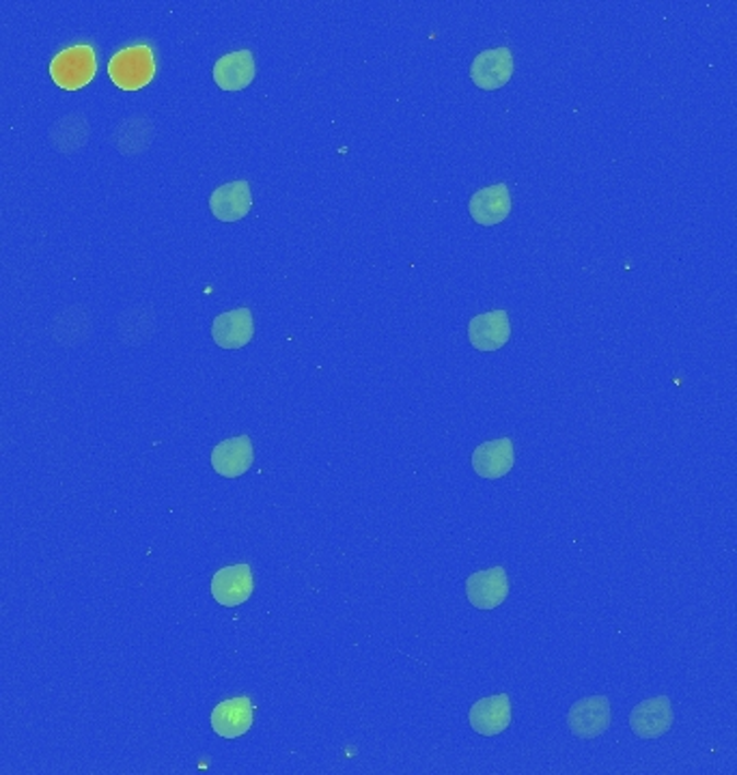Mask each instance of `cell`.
<instances>
[{"mask_svg":"<svg viewBox=\"0 0 737 775\" xmlns=\"http://www.w3.org/2000/svg\"><path fill=\"white\" fill-rule=\"evenodd\" d=\"M253 210L250 184L244 179L222 184L210 195V212L221 222H237Z\"/></svg>","mask_w":737,"mask_h":775,"instance_id":"cell-16","label":"cell"},{"mask_svg":"<svg viewBox=\"0 0 737 775\" xmlns=\"http://www.w3.org/2000/svg\"><path fill=\"white\" fill-rule=\"evenodd\" d=\"M512 208H514L512 192H510L507 184L486 186V188L477 190L468 203L470 218L481 226H496V224L505 222L507 215L512 213Z\"/></svg>","mask_w":737,"mask_h":775,"instance_id":"cell-12","label":"cell"},{"mask_svg":"<svg viewBox=\"0 0 737 775\" xmlns=\"http://www.w3.org/2000/svg\"><path fill=\"white\" fill-rule=\"evenodd\" d=\"M510 595V579L503 566L477 571L466 579V597L477 610L490 612L501 608Z\"/></svg>","mask_w":737,"mask_h":775,"instance_id":"cell-4","label":"cell"},{"mask_svg":"<svg viewBox=\"0 0 737 775\" xmlns=\"http://www.w3.org/2000/svg\"><path fill=\"white\" fill-rule=\"evenodd\" d=\"M516 71L514 52L507 46L483 50L481 55L475 57L470 66V80L475 86L483 91H499L503 89Z\"/></svg>","mask_w":737,"mask_h":775,"instance_id":"cell-3","label":"cell"},{"mask_svg":"<svg viewBox=\"0 0 737 775\" xmlns=\"http://www.w3.org/2000/svg\"><path fill=\"white\" fill-rule=\"evenodd\" d=\"M512 698L510 694H496L481 698L479 703L470 706L468 721L472 730L481 737H496L503 735L512 726Z\"/></svg>","mask_w":737,"mask_h":775,"instance_id":"cell-9","label":"cell"},{"mask_svg":"<svg viewBox=\"0 0 737 775\" xmlns=\"http://www.w3.org/2000/svg\"><path fill=\"white\" fill-rule=\"evenodd\" d=\"M472 470L488 481H499L507 477L516 466V446L512 437H499L483 442L472 450Z\"/></svg>","mask_w":737,"mask_h":775,"instance_id":"cell-5","label":"cell"},{"mask_svg":"<svg viewBox=\"0 0 737 775\" xmlns=\"http://www.w3.org/2000/svg\"><path fill=\"white\" fill-rule=\"evenodd\" d=\"M153 75H155V59L151 48L145 44L124 48L108 61V78L121 91H139L148 86Z\"/></svg>","mask_w":737,"mask_h":775,"instance_id":"cell-1","label":"cell"},{"mask_svg":"<svg viewBox=\"0 0 737 775\" xmlns=\"http://www.w3.org/2000/svg\"><path fill=\"white\" fill-rule=\"evenodd\" d=\"M255 461V446L248 435L222 439L212 450V468L222 479L244 477Z\"/></svg>","mask_w":737,"mask_h":775,"instance_id":"cell-10","label":"cell"},{"mask_svg":"<svg viewBox=\"0 0 737 775\" xmlns=\"http://www.w3.org/2000/svg\"><path fill=\"white\" fill-rule=\"evenodd\" d=\"M512 339V321L507 310H490L477 315L468 324V341L479 352H499Z\"/></svg>","mask_w":737,"mask_h":775,"instance_id":"cell-6","label":"cell"},{"mask_svg":"<svg viewBox=\"0 0 737 775\" xmlns=\"http://www.w3.org/2000/svg\"><path fill=\"white\" fill-rule=\"evenodd\" d=\"M210 724L212 730L222 739H239L255 724V705L246 696L229 698L221 705L214 706L210 715Z\"/></svg>","mask_w":737,"mask_h":775,"instance_id":"cell-11","label":"cell"},{"mask_svg":"<svg viewBox=\"0 0 737 775\" xmlns=\"http://www.w3.org/2000/svg\"><path fill=\"white\" fill-rule=\"evenodd\" d=\"M80 115H70L66 119H61L52 130H50V141L55 144L57 151H63V153H72L75 149H80L84 141H86V134H89V126L82 128V130H75V124H80Z\"/></svg>","mask_w":737,"mask_h":775,"instance_id":"cell-17","label":"cell"},{"mask_svg":"<svg viewBox=\"0 0 737 775\" xmlns=\"http://www.w3.org/2000/svg\"><path fill=\"white\" fill-rule=\"evenodd\" d=\"M632 732L639 739H658L672 726V706L666 696H656L632 708L630 715Z\"/></svg>","mask_w":737,"mask_h":775,"instance_id":"cell-15","label":"cell"},{"mask_svg":"<svg viewBox=\"0 0 737 775\" xmlns=\"http://www.w3.org/2000/svg\"><path fill=\"white\" fill-rule=\"evenodd\" d=\"M612 711L606 696H589L578 701L568 713V726L572 735L581 739H595L610 728Z\"/></svg>","mask_w":737,"mask_h":775,"instance_id":"cell-8","label":"cell"},{"mask_svg":"<svg viewBox=\"0 0 737 775\" xmlns=\"http://www.w3.org/2000/svg\"><path fill=\"white\" fill-rule=\"evenodd\" d=\"M212 78L217 82V86L226 91V93H235V91H244L253 84V80L257 78V63H255V55L253 50H235L221 57L214 63Z\"/></svg>","mask_w":737,"mask_h":775,"instance_id":"cell-13","label":"cell"},{"mask_svg":"<svg viewBox=\"0 0 737 775\" xmlns=\"http://www.w3.org/2000/svg\"><path fill=\"white\" fill-rule=\"evenodd\" d=\"M255 592V577L248 564L224 566L212 577V597L222 608H237Z\"/></svg>","mask_w":737,"mask_h":775,"instance_id":"cell-7","label":"cell"},{"mask_svg":"<svg viewBox=\"0 0 737 775\" xmlns=\"http://www.w3.org/2000/svg\"><path fill=\"white\" fill-rule=\"evenodd\" d=\"M255 337V317L250 308H235L219 315L212 324V339L221 350H242Z\"/></svg>","mask_w":737,"mask_h":775,"instance_id":"cell-14","label":"cell"},{"mask_svg":"<svg viewBox=\"0 0 737 775\" xmlns=\"http://www.w3.org/2000/svg\"><path fill=\"white\" fill-rule=\"evenodd\" d=\"M95 71L97 59L93 46L89 44L66 48L50 61V75L55 84L66 91H78L86 86L95 78Z\"/></svg>","mask_w":737,"mask_h":775,"instance_id":"cell-2","label":"cell"}]
</instances>
